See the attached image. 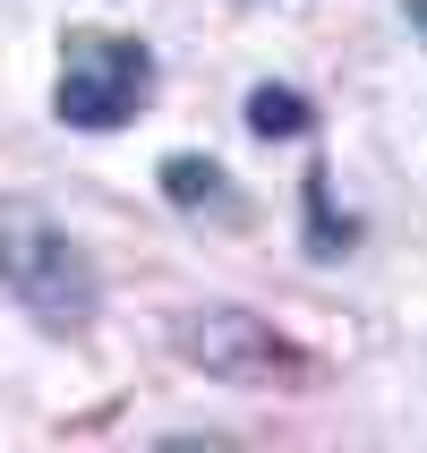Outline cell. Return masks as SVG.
Segmentation results:
<instances>
[{
	"mask_svg": "<svg viewBox=\"0 0 427 453\" xmlns=\"http://www.w3.org/2000/svg\"><path fill=\"white\" fill-rule=\"evenodd\" d=\"M172 351L188 359V368H205V377H223V385L308 377V359L291 351L265 317H248V308H188V317L172 326Z\"/></svg>",
	"mask_w": 427,
	"mask_h": 453,
	"instance_id": "obj_3",
	"label": "cell"
},
{
	"mask_svg": "<svg viewBox=\"0 0 427 453\" xmlns=\"http://www.w3.org/2000/svg\"><path fill=\"white\" fill-rule=\"evenodd\" d=\"M248 128H256V137H308L316 111H308L300 86H256V95H248Z\"/></svg>",
	"mask_w": 427,
	"mask_h": 453,
	"instance_id": "obj_5",
	"label": "cell"
},
{
	"mask_svg": "<svg viewBox=\"0 0 427 453\" xmlns=\"http://www.w3.org/2000/svg\"><path fill=\"white\" fill-rule=\"evenodd\" d=\"M308 240H316V257H342V249H351V223H333L325 172H308Z\"/></svg>",
	"mask_w": 427,
	"mask_h": 453,
	"instance_id": "obj_6",
	"label": "cell"
},
{
	"mask_svg": "<svg viewBox=\"0 0 427 453\" xmlns=\"http://www.w3.org/2000/svg\"><path fill=\"white\" fill-rule=\"evenodd\" d=\"M163 197H172L179 214H214V223H240V214H248L240 188H231V172L205 163V154H172V163H163Z\"/></svg>",
	"mask_w": 427,
	"mask_h": 453,
	"instance_id": "obj_4",
	"label": "cell"
},
{
	"mask_svg": "<svg viewBox=\"0 0 427 453\" xmlns=\"http://www.w3.org/2000/svg\"><path fill=\"white\" fill-rule=\"evenodd\" d=\"M154 95V51L137 35H111V26H69L60 43V86H51V111L69 128H120L137 120V103Z\"/></svg>",
	"mask_w": 427,
	"mask_h": 453,
	"instance_id": "obj_2",
	"label": "cell"
},
{
	"mask_svg": "<svg viewBox=\"0 0 427 453\" xmlns=\"http://www.w3.org/2000/svg\"><path fill=\"white\" fill-rule=\"evenodd\" d=\"M410 9H419V18H427V0H410Z\"/></svg>",
	"mask_w": 427,
	"mask_h": 453,
	"instance_id": "obj_7",
	"label": "cell"
},
{
	"mask_svg": "<svg viewBox=\"0 0 427 453\" xmlns=\"http://www.w3.org/2000/svg\"><path fill=\"white\" fill-rule=\"evenodd\" d=\"M0 282L51 334H77L95 317V265H86V249L51 223L43 205H0Z\"/></svg>",
	"mask_w": 427,
	"mask_h": 453,
	"instance_id": "obj_1",
	"label": "cell"
}]
</instances>
